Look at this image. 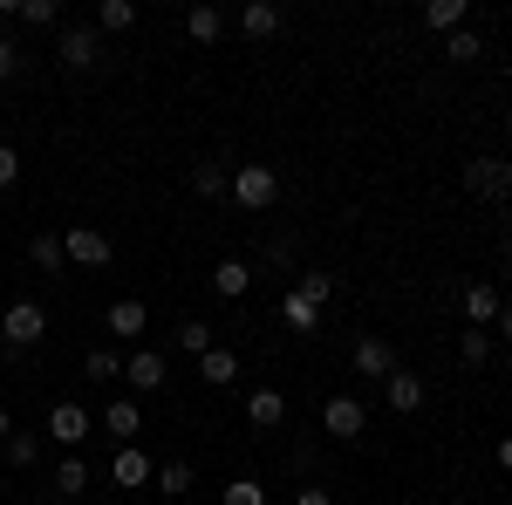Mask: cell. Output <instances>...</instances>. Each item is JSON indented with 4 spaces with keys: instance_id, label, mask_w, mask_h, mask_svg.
Returning <instances> with one entry per match:
<instances>
[{
    "instance_id": "20",
    "label": "cell",
    "mask_w": 512,
    "mask_h": 505,
    "mask_svg": "<svg viewBox=\"0 0 512 505\" xmlns=\"http://www.w3.org/2000/svg\"><path fill=\"white\" fill-rule=\"evenodd\" d=\"M424 28H431V35H458V28H465V0H431V7H424Z\"/></svg>"
},
{
    "instance_id": "7",
    "label": "cell",
    "mask_w": 512,
    "mask_h": 505,
    "mask_svg": "<svg viewBox=\"0 0 512 505\" xmlns=\"http://www.w3.org/2000/svg\"><path fill=\"white\" fill-rule=\"evenodd\" d=\"M383 403H390L396 417L424 410V376H410V369H390V376H383Z\"/></svg>"
},
{
    "instance_id": "3",
    "label": "cell",
    "mask_w": 512,
    "mask_h": 505,
    "mask_svg": "<svg viewBox=\"0 0 512 505\" xmlns=\"http://www.w3.org/2000/svg\"><path fill=\"white\" fill-rule=\"evenodd\" d=\"M55 62L76 69V76H89V69L103 62V35H96V28H62V35H55Z\"/></svg>"
},
{
    "instance_id": "30",
    "label": "cell",
    "mask_w": 512,
    "mask_h": 505,
    "mask_svg": "<svg viewBox=\"0 0 512 505\" xmlns=\"http://www.w3.org/2000/svg\"><path fill=\"white\" fill-rule=\"evenodd\" d=\"M158 492H164V499H178V492H192V465H185V458H171V465L158 471Z\"/></svg>"
},
{
    "instance_id": "27",
    "label": "cell",
    "mask_w": 512,
    "mask_h": 505,
    "mask_svg": "<svg viewBox=\"0 0 512 505\" xmlns=\"http://www.w3.org/2000/svg\"><path fill=\"white\" fill-rule=\"evenodd\" d=\"M294 294H301V301H315V308H328V301H335V273H301V280H294Z\"/></svg>"
},
{
    "instance_id": "9",
    "label": "cell",
    "mask_w": 512,
    "mask_h": 505,
    "mask_svg": "<svg viewBox=\"0 0 512 505\" xmlns=\"http://www.w3.org/2000/svg\"><path fill=\"white\" fill-rule=\"evenodd\" d=\"M355 369H362L369 383H383V376L396 369V349L383 342V335H362V342H355Z\"/></svg>"
},
{
    "instance_id": "14",
    "label": "cell",
    "mask_w": 512,
    "mask_h": 505,
    "mask_svg": "<svg viewBox=\"0 0 512 505\" xmlns=\"http://www.w3.org/2000/svg\"><path fill=\"white\" fill-rule=\"evenodd\" d=\"M110 478H117L123 492H130V485H144V478H151V458H144L137 444H117V458H110Z\"/></svg>"
},
{
    "instance_id": "18",
    "label": "cell",
    "mask_w": 512,
    "mask_h": 505,
    "mask_svg": "<svg viewBox=\"0 0 512 505\" xmlns=\"http://www.w3.org/2000/svg\"><path fill=\"white\" fill-rule=\"evenodd\" d=\"M198 376H205V383H219V389H226V383H233V376H239V355H233V349H219V342H212V349L198 355Z\"/></svg>"
},
{
    "instance_id": "1",
    "label": "cell",
    "mask_w": 512,
    "mask_h": 505,
    "mask_svg": "<svg viewBox=\"0 0 512 505\" xmlns=\"http://www.w3.org/2000/svg\"><path fill=\"white\" fill-rule=\"evenodd\" d=\"M41 335H48V314H41V301H14V308L0 314V342H7V349H35Z\"/></svg>"
},
{
    "instance_id": "19",
    "label": "cell",
    "mask_w": 512,
    "mask_h": 505,
    "mask_svg": "<svg viewBox=\"0 0 512 505\" xmlns=\"http://www.w3.org/2000/svg\"><path fill=\"white\" fill-rule=\"evenodd\" d=\"M185 35H192V41H205V48H212V41L226 35V14H219V7H205V0H198L192 14H185Z\"/></svg>"
},
{
    "instance_id": "34",
    "label": "cell",
    "mask_w": 512,
    "mask_h": 505,
    "mask_svg": "<svg viewBox=\"0 0 512 505\" xmlns=\"http://www.w3.org/2000/svg\"><path fill=\"white\" fill-rule=\"evenodd\" d=\"M178 349L205 355V349H212V328H205V321H178Z\"/></svg>"
},
{
    "instance_id": "22",
    "label": "cell",
    "mask_w": 512,
    "mask_h": 505,
    "mask_svg": "<svg viewBox=\"0 0 512 505\" xmlns=\"http://www.w3.org/2000/svg\"><path fill=\"white\" fill-rule=\"evenodd\" d=\"M280 321H287L294 335H315V328H321V308H315V301H301V294H287V301H280Z\"/></svg>"
},
{
    "instance_id": "12",
    "label": "cell",
    "mask_w": 512,
    "mask_h": 505,
    "mask_svg": "<svg viewBox=\"0 0 512 505\" xmlns=\"http://www.w3.org/2000/svg\"><path fill=\"white\" fill-rule=\"evenodd\" d=\"M123 383H130V389H164V355L158 349H137L130 362H123Z\"/></svg>"
},
{
    "instance_id": "16",
    "label": "cell",
    "mask_w": 512,
    "mask_h": 505,
    "mask_svg": "<svg viewBox=\"0 0 512 505\" xmlns=\"http://www.w3.org/2000/svg\"><path fill=\"white\" fill-rule=\"evenodd\" d=\"M246 287H253V267H246V260H219V267H212V294H226V301H239Z\"/></svg>"
},
{
    "instance_id": "39",
    "label": "cell",
    "mask_w": 512,
    "mask_h": 505,
    "mask_svg": "<svg viewBox=\"0 0 512 505\" xmlns=\"http://www.w3.org/2000/svg\"><path fill=\"white\" fill-rule=\"evenodd\" d=\"M7 21H21V0H0V35H7Z\"/></svg>"
},
{
    "instance_id": "35",
    "label": "cell",
    "mask_w": 512,
    "mask_h": 505,
    "mask_svg": "<svg viewBox=\"0 0 512 505\" xmlns=\"http://www.w3.org/2000/svg\"><path fill=\"white\" fill-rule=\"evenodd\" d=\"M14 76H21V48L0 35V82H14Z\"/></svg>"
},
{
    "instance_id": "31",
    "label": "cell",
    "mask_w": 512,
    "mask_h": 505,
    "mask_svg": "<svg viewBox=\"0 0 512 505\" xmlns=\"http://www.w3.org/2000/svg\"><path fill=\"white\" fill-rule=\"evenodd\" d=\"M82 485H89V465H82V458H62V465H55V492H69V499H76Z\"/></svg>"
},
{
    "instance_id": "24",
    "label": "cell",
    "mask_w": 512,
    "mask_h": 505,
    "mask_svg": "<svg viewBox=\"0 0 512 505\" xmlns=\"http://www.w3.org/2000/svg\"><path fill=\"white\" fill-rule=\"evenodd\" d=\"M28 260H35L41 273H62V267H69V253H62V239H55V233H35V239H28Z\"/></svg>"
},
{
    "instance_id": "21",
    "label": "cell",
    "mask_w": 512,
    "mask_h": 505,
    "mask_svg": "<svg viewBox=\"0 0 512 505\" xmlns=\"http://www.w3.org/2000/svg\"><path fill=\"white\" fill-rule=\"evenodd\" d=\"M82 376H89V383H123V355L117 349H89L82 355Z\"/></svg>"
},
{
    "instance_id": "41",
    "label": "cell",
    "mask_w": 512,
    "mask_h": 505,
    "mask_svg": "<svg viewBox=\"0 0 512 505\" xmlns=\"http://www.w3.org/2000/svg\"><path fill=\"white\" fill-rule=\"evenodd\" d=\"M7 437H14V417H7V410H0V444H7Z\"/></svg>"
},
{
    "instance_id": "2",
    "label": "cell",
    "mask_w": 512,
    "mask_h": 505,
    "mask_svg": "<svg viewBox=\"0 0 512 505\" xmlns=\"http://www.w3.org/2000/svg\"><path fill=\"white\" fill-rule=\"evenodd\" d=\"M233 198L246 205V212H267V205L280 198V171L274 164H239L233 171Z\"/></svg>"
},
{
    "instance_id": "10",
    "label": "cell",
    "mask_w": 512,
    "mask_h": 505,
    "mask_svg": "<svg viewBox=\"0 0 512 505\" xmlns=\"http://www.w3.org/2000/svg\"><path fill=\"white\" fill-rule=\"evenodd\" d=\"M246 424L253 430H280L287 424V396H280V389H253V396H246Z\"/></svg>"
},
{
    "instance_id": "36",
    "label": "cell",
    "mask_w": 512,
    "mask_h": 505,
    "mask_svg": "<svg viewBox=\"0 0 512 505\" xmlns=\"http://www.w3.org/2000/svg\"><path fill=\"white\" fill-rule=\"evenodd\" d=\"M14 178H21V157H14V144H0V192H7Z\"/></svg>"
},
{
    "instance_id": "40",
    "label": "cell",
    "mask_w": 512,
    "mask_h": 505,
    "mask_svg": "<svg viewBox=\"0 0 512 505\" xmlns=\"http://www.w3.org/2000/svg\"><path fill=\"white\" fill-rule=\"evenodd\" d=\"M499 335H506V342H512V301H506V308H499Z\"/></svg>"
},
{
    "instance_id": "33",
    "label": "cell",
    "mask_w": 512,
    "mask_h": 505,
    "mask_svg": "<svg viewBox=\"0 0 512 505\" xmlns=\"http://www.w3.org/2000/svg\"><path fill=\"white\" fill-rule=\"evenodd\" d=\"M21 21H28V28H48V35H55L62 7H55V0H21Z\"/></svg>"
},
{
    "instance_id": "5",
    "label": "cell",
    "mask_w": 512,
    "mask_h": 505,
    "mask_svg": "<svg viewBox=\"0 0 512 505\" xmlns=\"http://www.w3.org/2000/svg\"><path fill=\"white\" fill-rule=\"evenodd\" d=\"M465 192L512 198V164H506V157H472V164H465Z\"/></svg>"
},
{
    "instance_id": "44",
    "label": "cell",
    "mask_w": 512,
    "mask_h": 505,
    "mask_svg": "<svg viewBox=\"0 0 512 505\" xmlns=\"http://www.w3.org/2000/svg\"><path fill=\"white\" fill-rule=\"evenodd\" d=\"M158 505H178V499H158Z\"/></svg>"
},
{
    "instance_id": "15",
    "label": "cell",
    "mask_w": 512,
    "mask_h": 505,
    "mask_svg": "<svg viewBox=\"0 0 512 505\" xmlns=\"http://www.w3.org/2000/svg\"><path fill=\"white\" fill-rule=\"evenodd\" d=\"M103 430H110L117 444H130V437L144 430V417H137V403H130V396H110V410H103Z\"/></svg>"
},
{
    "instance_id": "11",
    "label": "cell",
    "mask_w": 512,
    "mask_h": 505,
    "mask_svg": "<svg viewBox=\"0 0 512 505\" xmlns=\"http://www.w3.org/2000/svg\"><path fill=\"white\" fill-rule=\"evenodd\" d=\"M499 308H506V301H499V287H492V280H472V287H465V321H472V328L499 321Z\"/></svg>"
},
{
    "instance_id": "32",
    "label": "cell",
    "mask_w": 512,
    "mask_h": 505,
    "mask_svg": "<svg viewBox=\"0 0 512 505\" xmlns=\"http://www.w3.org/2000/svg\"><path fill=\"white\" fill-rule=\"evenodd\" d=\"M458 355H465V362H485V355H492V328H465V335H458Z\"/></svg>"
},
{
    "instance_id": "38",
    "label": "cell",
    "mask_w": 512,
    "mask_h": 505,
    "mask_svg": "<svg viewBox=\"0 0 512 505\" xmlns=\"http://www.w3.org/2000/svg\"><path fill=\"white\" fill-rule=\"evenodd\" d=\"M492 458H499V471H512V437H499V444H492Z\"/></svg>"
},
{
    "instance_id": "6",
    "label": "cell",
    "mask_w": 512,
    "mask_h": 505,
    "mask_svg": "<svg viewBox=\"0 0 512 505\" xmlns=\"http://www.w3.org/2000/svg\"><path fill=\"white\" fill-rule=\"evenodd\" d=\"M62 253H69L76 267H110V233H103V226H69V233H62Z\"/></svg>"
},
{
    "instance_id": "26",
    "label": "cell",
    "mask_w": 512,
    "mask_h": 505,
    "mask_svg": "<svg viewBox=\"0 0 512 505\" xmlns=\"http://www.w3.org/2000/svg\"><path fill=\"white\" fill-rule=\"evenodd\" d=\"M478 55H485V41H478L472 28H458V35H444V62H458V69H465V62H478Z\"/></svg>"
},
{
    "instance_id": "4",
    "label": "cell",
    "mask_w": 512,
    "mask_h": 505,
    "mask_svg": "<svg viewBox=\"0 0 512 505\" xmlns=\"http://www.w3.org/2000/svg\"><path fill=\"white\" fill-rule=\"evenodd\" d=\"M362 424H369L362 396H328V403H321V430H328L335 444H349V437H362Z\"/></svg>"
},
{
    "instance_id": "17",
    "label": "cell",
    "mask_w": 512,
    "mask_h": 505,
    "mask_svg": "<svg viewBox=\"0 0 512 505\" xmlns=\"http://www.w3.org/2000/svg\"><path fill=\"white\" fill-rule=\"evenodd\" d=\"M137 28V0H103L96 7V35H130Z\"/></svg>"
},
{
    "instance_id": "29",
    "label": "cell",
    "mask_w": 512,
    "mask_h": 505,
    "mask_svg": "<svg viewBox=\"0 0 512 505\" xmlns=\"http://www.w3.org/2000/svg\"><path fill=\"white\" fill-rule=\"evenodd\" d=\"M219 505H267V485H260V478H233V485L219 492Z\"/></svg>"
},
{
    "instance_id": "23",
    "label": "cell",
    "mask_w": 512,
    "mask_h": 505,
    "mask_svg": "<svg viewBox=\"0 0 512 505\" xmlns=\"http://www.w3.org/2000/svg\"><path fill=\"white\" fill-rule=\"evenodd\" d=\"M144 321H151V314H144V301H117V308H110V335L137 342V335H144Z\"/></svg>"
},
{
    "instance_id": "13",
    "label": "cell",
    "mask_w": 512,
    "mask_h": 505,
    "mask_svg": "<svg viewBox=\"0 0 512 505\" xmlns=\"http://www.w3.org/2000/svg\"><path fill=\"white\" fill-rule=\"evenodd\" d=\"M280 21H287V14H280L274 0H246V7H239V28H246V35H253V41L280 35Z\"/></svg>"
},
{
    "instance_id": "25",
    "label": "cell",
    "mask_w": 512,
    "mask_h": 505,
    "mask_svg": "<svg viewBox=\"0 0 512 505\" xmlns=\"http://www.w3.org/2000/svg\"><path fill=\"white\" fill-rule=\"evenodd\" d=\"M192 192H198V198H219V192H233L226 164H192Z\"/></svg>"
},
{
    "instance_id": "37",
    "label": "cell",
    "mask_w": 512,
    "mask_h": 505,
    "mask_svg": "<svg viewBox=\"0 0 512 505\" xmlns=\"http://www.w3.org/2000/svg\"><path fill=\"white\" fill-rule=\"evenodd\" d=\"M294 505H335V499H328V485H301V492H294Z\"/></svg>"
},
{
    "instance_id": "8",
    "label": "cell",
    "mask_w": 512,
    "mask_h": 505,
    "mask_svg": "<svg viewBox=\"0 0 512 505\" xmlns=\"http://www.w3.org/2000/svg\"><path fill=\"white\" fill-rule=\"evenodd\" d=\"M89 424H96V417H89L82 403H55V410H48V437H55V444H82Z\"/></svg>"
},
{
    "instance_id": "42",
    "label": "cell",
    "mask_w": 512,
    "mask_h": 505,
    "mask_svg": "<svg viewBox=\"0 0 512 505\" xmlns=\"http://www.w3.org/2000/svg\"><path fill=\"white\" fill-rule=\"evenodd\" d=\"M506 233H512V205H506Z\"/></svg>"
},
{
    "instance_id": "28",
    "label": "cell",
    "mask_w": 512,
    "mask_h": 505,
    "mask_svg": "<svg viewBox=\"0 0 512 505\" xmlns=\"http://www.w3.org/2000/svg\"><path fill=\"white\" fill-rule=\"evenodd\" d=\"M0 451H7V465H14V471L41 465V437H21V430H14V437H7V444H0Z\"/></svg>"
},
{
    "instance_id": "43",
    "label": "cell",
    "mask_w": 512,
    "mask_h": 505,
    "mask_svg": "<svg viewBox=\"0 0 512 505\" xmlns=\"http://www.w3.org/2000/svg\"><path fill=\"white\" fill-rule=\"evenodd\" d=\"M506 273H512V253H506Z\"/></svg>"
}]
</instances>
